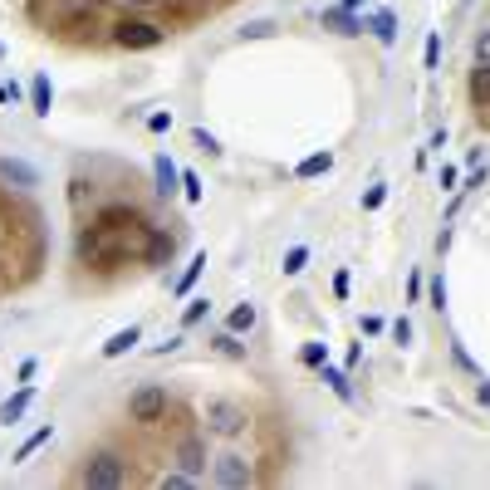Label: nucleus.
Wrapping results in <instances>:
<instances>
[{
	"instance_id": "32",
	"label": "nucleus",
	"mask_w": 490,
	"mask_h": 490,
	"mask_svg": "<svg viewBox=\"0 0 490 490\" xmlns=\"http://www.w3.org/2000/svg\"><path fill=\"white\" fill-rule=\"evenodd\" d=\"M407 299H412V304L422 299V275H412V280H407Z\"/></svg>"
},
{
	"instance_id": "20",
	"label": "nucleus",
	"mask_w": 490,
	"mask_h": 490,
	"mask_svg": "<svg viewBox=\"0 0 490 490\" xmlns=\"http://www.w3.org/2000/svg\"><path fill=\"white\" fill-rule=\"evenodd\" d=\"M299 363L304 368H323V363H329V348H323V343H304L299 348Z\"/></svg>"
},
{
	"instance_id": "13",
	"label": "nucleus",
	"mask_w": 490,
	"mask_h": 490,
	"mask_svg": "<svg viewBox=\"0 0 490 490\" xmlns=\"http://www.w3.org/2000/svg\"><path fill=\"white\" fill-rule=\"evenodd\" d=\"M319 373H323V383H329V388H334L343 402H353V383H348V373H339V368H329V363H323Z\"/></svg>"
},
{
	"instance_id": "29",
	"label": "nucleus",
	"mask_w": 490,
	"mask_h": 490,
	"mask_svg": "<svg viewBox=\"0 0 490 490\" xmlns=\"http://www.w3.org/2000/svg\"><path fill=\"white\" fill-rule=\"evenodd\" d=\"M373 30H377V39H393V15H377Z\"/></svg>"
},
{
	"instance_id": "25",
	"label": "nucleus",
	"mask_w": 490,
	"mask_h": 490,
	"mask_svg": "<svg viewBox=\"0 0 490 490\" xmlns=\"http://www.w3.org/2000/svg\"><path fill=\"white\" fill-rule=\"evenodd\" d=\"M393 339H397V343H412V319H407V314L393 319Z\"/></svg>"
},
{
	"instance_id": "28",
	"label": "nucleus",
	"mask_w": 490,
	"mask_h": 490,
	"mask_svg": "<svg viewBox=\"0 0 490 490\" xmlns=\"http://www.w3.org/2000/svg\"><path fill=\"white\" fill-rule=\"evenodd\" d=\"M182 187H187V201H201V182H196V172H187Z\"/></svg>"
},
{
	"instance_id": "10",
	"label": "nucleus",
	"mask_w": 490,
	"mask_h": 490,
	"mask_svg": "<svg viewBox=\"0 0 490 490\" xmlns=\"http://www.w3.org/2000/svg\"><path fill=\"white\" fill-rule=\"evenodd\" d=\"M152 172H157V196H172V191H177V167H172L167 152L152 157Z\"/></svg>"
},
{
	"instance_id": "12",
	"label": "nucleus",
	"mask_w": 490,
	"mask_h": 490,
	"mask_svg": "<svg viewBox=\"0 0 490 490\" xmlns=\"http://www.w3.org/2000/svg\"><path fill=\"white\" fill-rule=\"evenodd\" d=\"M226 329H231V334H250V329H255V304H236L231 319H226Z\"/></svg>"
},
{
	"instance_id": "18",
	"label": "nucleus",
	"mask_w": 490,
	"mask_h": 490,
	"mask_svg": "<svg viewBox=\"0 0 490 490\" xmlns=\"http://www.w3.org/2000/svg\"><path fill=\"white\" fill-rule=\"evenodd\" d=\"M211 343H216V353H226V358H245V343H241L231 329H226V334H216Z\"/></svg>"
},
{
	"instance_id": "16",
	"label": "nucleus",
	"mask_w": 490,
	"mask_h": 490,
	"mask_svg": "<svg viewBox=\"0 0 490 490\" xmlns=\"http://www.w3.org/2000/svg\"><path fill=\"white\" fill-rule=\"evenodd\" d=\"M323 25H329V30H339V35H358L363 25L348 15V10H329V15H323Z\"/></svg>"
},
{
	"instance_id": "33",
	"label": "nucleus",
	"mask_w": 490,
	"mask_h": 490,
	"mask_svg": "<svg viewBox=\"0 0 490 490\" xmlns=\"http://www.w3.org/2000/svg\"><path fill=\"white\" fill-rule=\"evenodd\" d=\"M475 397H480V402L490 407V383H480V388H475Z\"/></svg>"
},
{
	"instance_id": "6",
	"label": "nucleus",
	"mask_w": 490,
	"mask_h": 490,
	"mask_svg": "<svg viewBox=\"0 0 490 490\" xmlns=\"http://www.w3.org/2000/svg\"><path fill=\"white\" fill-rule=\"evenodd\" d=\"M177 466L187 471V475H206V431H187L182 437V446H177Z\"/></svg>"
},
{
	"instance_id": "15",
	"label": "nucleus",
	"mask_w": 490,
	"mask_h": 490,
	"mask_svg": "<svg viewBox=\"0 0 490 490\" xmlns=\"http://www.w3.org/2000/svg\"><path fill=\"white\" fill-rule=\"evenodd\" d=\"M334 167V157L329 152H314V157H304L299 167H294V177H319V172H329Z\"/></svg>"
},
{
	"instance_id": "3",
	"label": "nucleus",
	"mask_w": 490,
	"mask_h": 490,
	"mask_svg": "<svg viewBox=\"0 0 490 490\" xmlns=\"http://www.w3.org/2000/svg\"><path fill=\"white\" fill-rule=\"evenodd\" d=\"M245 431V407L231 397H211L206 402V437H241Z\"/></svg>"
},
{
	"instance_id": "23",
	"label": "nucleus",
	"mask_w": 490,
	"mask_h": 490,
	"mask_svg": "<svg viewBox=\"0 0 490 490\" xmlns=\"http://www.w3.org/2000/svg\"><path fill=\"white\" fill-rule=\"evenodd\" d=\"M426 290H431V309H446V280H442V275H431Z\"/></svg>"
},
{
	"instance_id": "31",
	"label": "nucleus",
	"mask_w": 490,
	"mask_h": 490,
	"mask_svg": "<svg viewBox=\"0 0 490 490\" xmlns=\"http://www.w3.org/2000/svg\"><path fill=\"white\" fill-rule=\"evenodd\" d=\"M196 147H201V152H211V157L221 152V147H216V138H206V133H196Z\"/></svg>"
},
{
	"instance_id": "27",
	"label": "nucleus",
	"mask_w": 490,
	"mask_h": 490,
	"mask_svg": "<svg viewBox=\"0 0 490 490\" xmlns=\"http://www.w3.org/2000/svg\"><path fill=\"white\" fill-rule=\"evenodd\" d=\"M475 64H490V30H480L475 39Z\"/></svg>"
},
{
	"instance_id": "17",
	"label": "nucleus",
	"mask_w": 490,
	"mask_h": 490,
	"mask_svg": "<svg viewBox=\"0 0 490 490\" xmlns=\"http://www.w3.org/2000/svg\"><path fill=\"white\" fill-rule=\"evenodd\" d=\"M0 177H6V182H20V187H35V167H25V162H6Z\"/></svg>"
},
{
	"instance_id": "21",
	"label": "nucleus",
	"mask_w": 490,
	"mask_h": 490,
	"mask_svg": "<svg viewBox=\"0 0 490 490\" xmlns=\"http://www.w3.org/2000/svg\"><path fill=\"white\" fill-rule=\"evenodd\" d=\"M206 309H211V299H191L187 314H182V329H196V323L206 319Z\"/></svg>"
},
{
	"instance_id": "2",
	"label": "nucleus",
	"mask_w": 490,
	"mask_h": 490,
	"mask_svg": "<svg viewBox=\"0 0 490 490\" xmlns=\"http://www.w3.org/2000/svg\"><path fill=\"white\" fill-rule=\"evenodd\" d=\"M74 480L79 485H93V490H118V485H128V461L113 456V451H98V456H88L79 466Z\"/></svg>"
},
{
	"instance_id": "4",
	"label": "nucleus",
	"mask_w": 490,
	"mask_h": 490,
	"mask_svg": "<svg viewBox=\"0 0 490 490\" xmlns=\"http://www.w3.org/2000/svg\"><path fill=\"white\" fill-rule=\"evenodd\" d=\"M128 417L138 426H157L162 417H167V388L162 383H142L133 397H128Z\"/></svg>"
},
{
	"instance_id": "19",
	"label": "nucleus",
	"mask_w": 490,
	"mask_h": 490,
	"mask_svg": "<svg viewBox=\"0 0 490 490\" xmlns=\"http://www.w3.org/2000/svg\"><path fill=\"white\" fill-rule=\"evenodd\" d=\"M201 270H206V255H196V260H191V265H187V275H182V280H177V299H182V294H191V285H196V280H201Z\"/></svg>"
},
{
	"instance_id": "22",
	"label": "nucleus",
	"mask_w": 490,
	"mask_h": 490,
	"mask_svg": "<svg viewBox=\"0 0 490 490\" xmlns=\"http://www.w3.org/2000/svg\"><path fill=\"white\" fill-rule=\"evenodd\" d=\"M304 265H309V245H294V250L285 255V275H299Z\"/></svg>"
},
{
	"instance_id": "26",
	"label": "nucleus",
	"mask_w": 490,
	"mask_h": 490,
	"mask_svg": "<svg viewBox=\"0 0 490 490\" xmlns=\"http://www.w3.org/2000/svg\"><path fill=\"white\" fill-rule=\"evenodd\" d=\"M35 113H49V84L35 79Z\"/></svg>"
},
{
	"instance_id": "5",
	"label": "nucleus",
	"mask_w": 490,
	"mask_h": 490,
	"mask_svg": "<svg viewBox=\"0 0 490 490\" xmlns=\"http://www.w3.org/2000/svg\"><path fill=\"white\" fill-rule=\"evenodd\" d=\"M182 231H187L182 221H177L172 231L152 226V231H147V245H142V265H147V270H162V265H172V260H177V245H182Z\"/></svg>"
},
{
	"instance_id": "8",
	"label": "nucleus",
	"mask_w": 490,
	"mask_h": 490,
	"mask_svg": "<svg viewBox=\"0 0 490 490\" xmlns=\"http://www.w3.org/2000/svg\"><path fill=\"white\" fill-rule=\"evenodd\" d=\"M30 402H35V388L25 383V388H20L15 397H6V402H0V422H6V426H15V422H20V417L30 412Z\"/></svg>"
},
{
	"instance_id": "9",
	"label": "nucleus",
	"mask_w": 490,
	"mask_h": 490,
	"mask_svg": "<svg viewBox=\"0 0 490 490\" xmlns=\"http://www.w3.org/2000/svg\"><path fill=\"white\" fill-rule=\"evenodd\" d=\"M138 339H142V329H138V323H128V329H118L113 339L103 343V358H123V353H133V348H138Z\"/></svg>"
},
{
	"instance_id": "24",
	"label": "nucleus",
	"mask_w": 490,
	"mask_h": 490,
	"mask_svg": "<svg viewBox=\"0 0 490 490\" xmlns=\"http://www.w3.org/2000/svg\"><path fill=\"white\" fill-rule=\"evenodd\" d=\"M383 196H388V187H368V191H363V211H377V206H383Z\"/></svg>"
},
{
	"instance_id": "11",
	"label": "nucleus",
	"mask_w": 490,
	"mask_h": 490,
	"mask_svg": "<svg viewBox=\"0 0 490 490\" xmlns=\"http://www.w3.org/2000/svg\"><path fill=\"white\" fill-rule=\"evenodd\" d=\"M471 103L475 108H490V64H475L471 69Z\"/></svg>"
},
{
	"instance_id": "14",
	"label": "nucleus",
	"mask_w": 490,
	"mask_h": 490,
	"mask_svg": "<svg viewBox=\"0 0 490 490\" xmlns=\"http://www.w3.org/2000/svg\"><path fill=\"white\" fill-rule=\"evenodd\" d=\"M49 437H54V426H39V431H30V437L20 442V451H15V461H30V456H35V451H39Z\"/></svg>"
},
{
	"instance_id": "1",
	"label": "nucleus",
	"mask_w": 490,
	"mask_h": 490,
	"mask_svg": "<svg viewBox=\"0 0 490 490\" xmlns=\"http://www.w3.org/2000/svg\"><path fill=\"white\" fill-rule=\"evenodd\" d=\"M162 39H167V30L147 15H113L108 20V44L113 49H157Z\"/></svg>"
},
{
	"instance_id": "30",
	"label": "nucleus",
	"mask_w": 490,
	"mask_h": 490,
	"mask_svg": "<svg viewBox=\"0 0 490 490\" xmlns=\"http://www.w3.org/2000/svg\"><path fill=\"white\" fill-rule=\"evenodd\" d=\"M334 294H339V299L348 294V270H339V275H334Z\"/></svg>"
},
{
	"instance_id": "34",
	"label": "nucleus",
	"mask_w": 490,
	"mask_h": 490,
	"mask_svg": "<svg viewBox=\"0 0 490 490\" xmlns=\"http://www.w3.org/2000/svg\"><path fill=\"white\" fill-rule=\"evenodd\" d=\"M343 6H348V10H353V6H363V0H343Z\"/></svg>"
},
{
	"instance_id": "7",
	"label": "nucleus",
	"mask_w": 490,
	"mask_h": 490,
	"mask_svg": "<svg viewBox=\"0 0 490 490\" xmlns=\"http://www.w3.org/2000/svg\"><path fill=\"white\" fill-rule=\"evenodd\" d=\"M211 480H216V485H255L260 475L250 471L245 456H221V461L211 466Z\"/></svg>"
}]
</instances>
